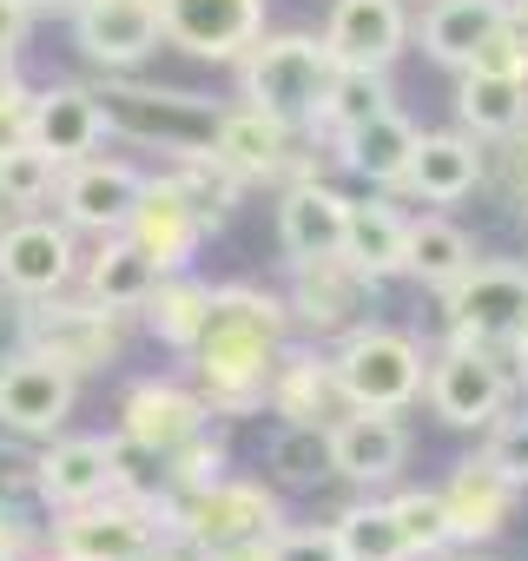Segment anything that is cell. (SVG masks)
Wrapping results in <instances>:
<instances>
[{
  "label": "cell",
  "mask_w": 528,
  "mask_h": 561,
  "mask_svg": "<svg viewBox=\"0 0 528 561\" xmlns=\"http://www.w3.org/2000/svg\"><path fill=\"white\" fill-rule=\"evenodd\" d=\"M508 21V0H429V14H423V54L436 67H469L475 47Z\"/></svg>",
  "instance_id": "cell-29"
},
{
  "label": "cell",
  "mask_w": 528,
  "mask_h": 561,
  "mask_svg": "<svg viewBox=\"0 0 528 561\" xmlns=\"http://www.w3.org/2000/svg\"><path fill=\"white\" fill-rule=\"evenodd\" d=\"M41 561H60V554H41Z\"/></svg>",
  "instance_id": "cell-52"
},
{
  "label": "cell",
  "mask_w": 528,
  "mask_h": 561,
  "mask_svg": "<svg viewBox=\"0 0 528 561\" xmlns=\"http://www.w3.org/2000/svg\"><path fill=\"white\" fill-rule=\"evenodd\" d=\"M21 548H27V535H21V522H14V515H0V561H27Z\"/></svg>",
  "instance_id": "cell-46"
},
{
  "label": "cell",
  "mask_w": 528,
  "mask_h": 561,
  "mask_svg": "<svg viewBox=\"0 0 528 561\" xmlns=\"http://www.w3.org/2000/svg\"><path fill=\"white\" fill-rule=\"evenodd\" d=\"M152 561H211V548H205L192 528L165 522V528H159V541H152Z\"/></svg>",
  "instance_id": "cell-43"
},
{
  "label": "cell",
  "mask_w": 528,
  "mask_h": 561,
  "mask_svg": "<svg viewBox=\"0 0 528 561\" xmlns=\"http://www.w3.org/2000/svg\"><path fill=\"white\" fill-rule=\"evenodd\" d=\"M331 528H337L344 561H416L410 554V535H403V522H397L390 502H351Z\"/></svg>",
  "instance_id": "cell-34"
},
{
  "label": "cell",
  "mask_w": 528,
  "mask_h": 561,
  "mask_svg": "<svg viewBox=\"0 0 528 561\" xmlns=\"http://www.w3.org/2000/svg\"><path fill=\"white\" fill-rule=\"evenodd\" d=\"M390 508H397V522H403L416 561L456 548V535H449V508H443V489H403V495H390Z\"/></svg>",
  "instance_id": "cell-37"
},
{
  "label": "cell",
  "mask_w": 528,
  "mask_h": 561,
  "mask_svg": "<svg viewBox=\"0 0 528 561\" xmlns=\"http://www.w3.org/2000/svg\"><path fill=\"white\" fill-rule=\"evenodd\" d=\"M370 285H377V277L357 271L344 251H337V257H305L285 305H291V318H305L311 331H357V311H364Z\"/></svg>",
  "instance_id": "cell-24"
},
{
  "label": "cell",
  "mask_w": 528,
  "mask_h": 561,
  "mask_svg": "<svg viewBox=\"0 0 528 561\" xmlns=\"http://www.w3.org/2000/svg\"><path fill=\"white\" fill-rule=\"evenodd\" d=\"M344 225H351V198L324 179H291L285 198H278V238L291 251V264L305 257H337L344 251Z\"/></svg>",
  "instance_id": "cell-25"
},
{
  "label": "cell",
  "mask_w": 528,
  "mask_h": 561,
  "mask_svg": "<svg viewBox=\"0 0 528 561\" xmlns=\"http://www.w3.org/2000/svg\"><path fill=\"white\" fill-rule=\"evenodd\" d=\"M0 67H14V54H0Z\"/></svg>",
  "instance_id": "cell-50"
},
{
  "label": "cell",
  "mask_w": 528,
  "mask_h": 561,
  "mask_svg": "<svg viewBox=\"0 0 528 561\" xmlns=\"http://www.w3.org/2000/svg\"><path fill=\"white\" fill-rule=\"evenodd\" d=\"M80 277V251H73V225L67 218H41L21 211L0 225V291H14L21 305L54 298Z\"/></svg>",
  "instance_id": "cell-9"
},
{
  "label": "cell",
  "mask_w": 528,
  "mask_h": 561,
  "mask_svg": "<svg viewBox=\"0 0 528 561\" xmlns=\"http://www.w3.org/2000/svg\"><path fill=\"white\" fill-rule=\"evenodd\" d=\"M179 528H192L205 548H231V541H272L285 528V515H278V495L264 489V482L218 476L211 489H198V495L179 502Z\"/></svg>",
  "instance_id": "cell-15"
},
{
  "label": "cell",
  "mask_w": 528,
  "mask_h": 561,
  "mask_svg": "<svg viewBox=\"0 0 528 561\" xmlns=\"http://www.w3.org/2000/svg\"><path fill=\"white\" fill-rule=\"evenodd\" d=\"M27 126H34V87L14 67H0V152L27 146Z\"/></svg>",
  "instance_id": "cell-39"
},
{
  "label": "cell",
  "mask_w": 528,
  "mask_h": 561,
  "mask_svg": "<svg viewBox=\"0 0 528 561\" xmlns=\"http://www.w3.org/2000/svg\"><path fill=\"white\" fill-rule=\"evenodd\" d=\"M165 476H172L179 502H185V495H198V489H211V482L225 476V443H218L211 430H198L179 456H165Z\"/></svg>",
  "instance_id": "cell-38"
},
{
  "label": "cell",
  "mask_w": 528,
  "mask_h": 561,
  "mask_svg": "<svg viewBox=\"0 0 528 561\" xmlns=\"http://www.w3.org/2000/svg\"><path fill=\"white\" fill-rule=\"evenodd\" d=\"M285 331H291V305L257 291V285H218L211 291V318L192 344V370H198V397L211 416H251L264 410L272 370L285 357Z\"/></svg>",
  "instance_id": "cell-1"
},
{
  "label": "cell",
  "mask_w": 528,
  "mask_h": 561,
  "mask_svg": "<svg viewBox=\"0 0 528 561\" xmlns=\"http://www.w3.org/2000/svg\"><path fill=\"white\" fill-rule=\"evenodd\" d=\"M331 80H337V54L324 34H257L238 60L244 100L264 106L272 119H285V126H298V133H318Z\"/></svg>",
  "instance_id": "cell-2"
},
{
  "label": "cell",
  "mask_w": 528,
  "mask_h": 561,
  "mask_svg": "<svg viewBox=\"0 0 528 561\" xmlns=\"http://www.w3.org/2000/svg\"><path fill=\"white\" fill-rule=\"evenodd\" d=\"M508 357L502 351H482V344H443L429 357V377H423V397L429 410L449 423V430H489L508 397H515V370H502Z\"/></svg>",
  "instance_id": "cell-7"
},
{
  "label": "cell",
  "mask_w": 528,
  "mask_h": 561,
  "mask_svg": "<svg viewBox=\"0 0 528 561\" xmlns=\"http://www.w3.org/2000/svg\"><path fill=\"white\" fill-rule=\"evenodd\" d=\"M80 0H27V14H73Z\"/></svg>",
  "instance_id": "cell-48"
},
{
  "label": "cell",
  "mask_w": 528,
  "mask_h": 561,
  "mask_svg": "<svg viewBox=\"0 0 528 561\" xmlns=\"http://www.w3.org/2000/svg\"><path fill=\"white\" fill-rule=\"evenodd\" d=\"M60 172H67V165H60L54 152H41L34 139L14 146V152H0V205H8V218L54 205V198H60Z\"/></svg>",
  "instance_id": "cell-35"
},
{
  "label": "cell",
  "mask_w": 528,
  "mask_h": 561,
  "mask_svg": "<svg viewBox=\"0 0 528 561\" xmlns=\"http://www.w3.org/2000/svg\"><path fill=\"white\" fill-rule=\"evenodd\" d=\"M139 561H152V554H139Z\"/></svg>",
  "instance_id": "cell-53"
},
{
  "label": "cell",
  "mask_w": 528,
  "mask_h": 561,
  "mask_svg": "<svg viewBox=\"0 0 528 561\" xmlns=\"http://www.w3.org/2000/svg\"><path fill=\"white\" fill-rule=\"evenodd\" d=\"M469 264H475V238H469L462 225H449L443 211L410 218V271H403V277H416V285H429V291L443 298Z\"/></svg>",
  "instance_id": "cell-32"
},
{
  "label": "cell",
  "mask_w": 528,
  "mask_h": 561,
  "mask_svg": "<svg viewBox=\"0 0 528 561\" xmlns=\"http://www.w3.org/2000/svg\"><path fill=\"white\" fill-rule=\"evenodd\" d=\"M211 561H272V541H231V548H211Z\"/></svg>",
  "instance_id": "cell-45"
},
{
  "label": "cell",
  "mask_w": 528,
  "mask_h": 561,
  "mask_svg": "<svg viewBox=\"0 0 528 561\" xmlns=\"http://www.w3.org/2000/svg\"><path fill=\"white\" fill-rule=\"evenodd\" d=\"M272 561H344V548H337V528H278Z\"/></svg>",
  "instance_id": "cell-42"
},
{
  "label": "cell",
  "mask_w": 528,
  "mask_h": 561,
  "mask_svg": "<svg viewBox=\"0 0 528 561\" xmlns=\"http://www.w3.org/2000/svg\"><path fill=\"white\" fill-rule=\"evenodd\" d=\"M515 495H521V482H515L489 449H482V456H469V462H456V469H449V482H443L449 535H456L462 548L495 541V535L508 528V515H515Z\"/></svg>",
  "instance_id": "cell-19"
},
{
  "label": "cell",
  "mask_w": 528,
  "mask_h": 561,
  "mask_svg": "<svg viewBox=\"0 0 528 561\" xmlns=\"http://www.w3.org/2000/svg\"><path fill=\"white\" fill-rule=\"evenodd\" d=\"M179 522V508H165L159 495L146 489H113L100 502H80V508H60L54 522V554L60 561H139L152 554L159 528Z\"/></svg>",
  "instance_id": "cell-3"
},
{
  "label": "cell",
  "mask_w": 528,
  "mask_h": 561,
  "mask_svg": "<svg viewBox=\"0 0 528 561\" xmlns=\"http://www.w3.org/2000/svg\"><path fill=\"white\" fill-rule=\"evenodd\" d=\"M331 364H337V390H344L351 410H397V416L423 397V377H429L423 344L403 337V331H383V324L344 331Z\"/></svg>",
  "instance_id": "cell-4"
},
{
  "label": "cell",
  "mask_w": 528,
  "mask_h": 561,
  "mask_svg": "<svg viewBox=\"0 0 528 561\" xmlns=\"http://www.w3.org/2000/svg\"><path fill=\"white\" fill-rule=\"evenodd\" d=\"M383 106H390V73H377V67H337V80L324 93V113H318V133L324 139L331 133H351V126L377 119Z\"/></svg>",
  "instance_id": "cell-36"
},
{
  "label": "cell",
  "mask_w": 528,
  "mask_h": 561,
  "mask_svg": "<svg viewBox=\"0 0 528 561\" xmlns=\"http://www.w3.org/2000/svg\"><path fill=\"white\" fill-rule=\"evenodd\" d=\"M126 436H54L34 462V489L41 502L60 515V508H80V502H100L126 482Z\"/></svg>",
  "instance_id": "cell-12"
},
{
  "label": "cell",
  "mask_w": 528,
  "mask_h": 561,
  "mask_svg": "<svg viewBox=\"0 0 528 561\" xmlns=\"http://www.w3.org/2000/svg\"><path fill=\"white\" fill-rule=\"evenodd\" d=\"M324 449H331V476L377 489L397 482V469L410 462V430L397 423V410H344L324 430Z\"/></svg>",
  "instance_id": "cell-18"
},
{
  "label": "cell",
  "mask_w": 528,
  "mask_h": 561,
  "mask_svg": "<svg viewBox=\"0 0 528 561\" xmlns=\"http://www.w3.org/2000/svg\"><path fill=\"white\" fill-rule=\"evenodd\" d=\"M100 106H106V133H126V139L159 146V152H172V159L211 152L218 113H225V106H211V100H198V93L139 87V80H113V87H100Z\"/></svg>",
  "instance_id": "cell-5"
},
{
  "label": "cell",
  "mask_w": 528,
  "mask_h": 561,
  "mask_svg": "<svg viewBox=\"0 0 528 561\" xmlns=\"http://www.w3.org/2000/svg\"><path fill=\"white\" fill-rule=\"evenodd\" d=\"M324 41H331L337 67L390 73V60L410 47V8H403V0H331Z\"/></svg>",
  "instance_id": "cell-20"
},
{
  "label": "cell",
  "mask_w": 528,
  "mask_h": 561,
  "mask_svg": "<svg viewBox=\"0 0 528 561\" xmlns=\"http://www.w3.org/2000/svg\"><path fill=\"white\" fill-rule=\"evenodd\" d=\"M443 324L456 344H482V351L508 357V344L528 331V264L475 257L443 291Z\"/></svg>",
  "instance_id": "cell-6"
},
{
  "label": "cell",
  "mask_w": 528,
  "mask_h": 561,
  "mask_svg": "<svg viewBox=\"0 0 528 561\" xmlns=\"http://www.w3.org/2000/svg\"><path fill=\"white\" fill-rule=\"evenodd\" d=\"M462 73H502V80H528V41L502 21L482 47H475V60L462 67Z\"/></svg>",
  "instance_id": "cell-40"
},
{
  "label": "cell",
  "mask_w": 528,
  "mask_h": 561,
  "mask_svg": "<svg viewBox=\"0 0 528 561\" xmlns=\"http://www.w3.org/2000/svg\"><path fill=\"white\" fill-rule=\"evenodd\" d=\"M456 119L475 139H508L528 126V80H502V73H462L456 87Z\"/></svg>",
  "instance_id": "cell-31"
},
{
  "label": "cell",
  "mask_w": 528,
  "mask_h": 561,
  "mask_svg": "<svg viewBox=\"0 0 528 561\" xmlns=\"http://www.w3.org/2000/svg\"><path fill=\"white\" fill-rule=\"evenodd\" d=\"M73 41L100 73H133L159 54V0H80L73 8Z\"/></svg>",
  "instance_id": "cell-13"
},
{
  "label": "cell",
  "mask_w": 528,
  "mask_h": 561,
  "mask_svg": "<svg viewBox=\"0 0 528 561\" xmlns=\"http://www.w3.org/2000/svg\"><path fill=\"white\" fill-rule=\"evenodd\" d=\"M27 0H0V54H21V41H27Z\"/></svg>",
  "instance_id": "cell-44"
},
{
  "label": "cell",
  "mask_w": 528,
  "mask_h": 561,
  "mask_svg": "<svg viewBox=\"0 0 528 561\" xmlns=\"http://www.w3.org/2000/svg\"><path fill=\"white\" fill-rule=\"evenodd\" d=\"M344 257L357 271H370L377 285L383 277L410 271V218L390 198H351V225H344Z\"/></svg>",
  "instance_id": "cell-28"
},
{
  "label": "cell",
  "mask_w": 528,
  "mask_h": 561,
  "mask_svg": "<svg viewBox=\"0 0 528 561\" xmlns=\"http://www.w3.org/2000/svg\"><path fill=\"white\" fill-rule=\"evenodd\" d=\"M508 27H515V34L528 41V0H508Z\"/></svg>",
  "instance_id": "cell-49"
},
{
  "label": "cell",
  "mask_w": 528,
  "mask_h": 561,
  "mask_svg": "<svg viewBox=\"0 0 528 561\" xmlns=\"http://www.w3.org/2000/svg\"><path fill=\"white\" fill-rule=\"evenodd\" d=\"M21 337H27V351L54 357L60 370L93 377V370H106V364L119 357V311H106L100 298H67V291H54V298H34V305H27Z\"/></svg>",
  "instance_id": "cell-8"
},
{
  "label": "cell",
  "mask_w": 528,
  "mask_h": 561,
  "mask_svg": "<svg viewBox=\"0 0 528 561\" xmlns=\"http://www.w3.org/2000/svg\"><path fill=\"white\" fill-rule=\"evenodd\" d=\"M139 192H146V172H139L133 159H100V152H87V159H73V165L60 172V198H54V205H60V218H67L73 231L113 238V231L133 225Z\"/></svg>",
  "instance_id": "cell-11"
},
{
  "label": "cell",
  "mask_w": 528,
  "mask_h": 561,
  "mask_svg": "<svg viewBox=\"0 0 528 561\" xmlns=\"http://www.w3.org/2000/svg\"><path fill=\"white\" fill-rule=\"evenodd\" d=\"M87 298H100L106 311H146V298L159 291V264L126 238V231H113V238H100V251L87 257Z\"/></svg>",
  "instance_id": "cell-30"
},
{
  "label": "cell",
  "mask_w": 528,
  "mask_h": 561,
  "mask_svg": "<svg viewBox=\"0 0 528 561\" xmlns=\"http://www.w3.org/2000/svg\"><path fill=\"white\" fill-rule=\"evenodd\" d=\"M205 211H198V198L179 185V172H159V179H146V192H139V205H133V225H126V238L159 264V271H185L192 257H198V238H205Z\"/></svg>",
  "instance_id": "cell-16"
},
{
  "label": "cell",
  "mask_w": 528,
  "mask_h": 561,
  "mask_svg": "<svg viewBox=\"0 0 528 561\" xmlns=\"http://www.w3.org/2000/svg\"><path fill=\"white\" fill-rule=\"evenodd\" d=\"M416 146H423V133H416L397 106H383L377 119H364V126H351V133H331L337 165L357 172V179H370V185H403Z\"/></svg>",
  "instance_id": "cell-26"
},
{
  "label": "cell",
  "mask_w": 528,
  "mask_h": 561,
  "mask_svg": "<svg viewBox=\"0 0 528 561\" xmlns=\"http://www.w3.org/2000/svg\"><path fill=\"white\" fill-rule=\"evenodd\" d=\"M0 225H8V205H0Z\"/></svg>",
  "instance_id": "cell-51"
},
{
  "label": "cell",
  "mask_w": 528,
  "mask_h": 561,
  "mask_svg": "<svg viewBox=\"0 0 528 561\" xmlns=\"http://www.w3.org/2000/svg\"><path fill=\"white\" fill-rule=\"evenodd\" d=\"M482 172H489V159H482L475 133H423L403 192H416L423 205H456V198H469L482 185Z\"/></svg>",
  "instance_id": "cell-27"
},
{
  "label": "cell",
  "mask_w": 528,
  "mask_h": 561,
  "mask_svg": "<svg viewBox=\"0 0 528 561\" xmlns=\"http://www.w3.org/2000/svg\"><path fill=\"white\" fill-rule=\"evenodd\" d=\"M139 318H146V331H152L159 344L192 351L198 331H205V318H211V285H198V277H185V271H165V277H159V291L146 298Z\"/></svg>",
  "instance_id": "cell-33"
},
{
  "label": "cell",
  "mask_w": 528,
  "mask_h": 561,
  "mask_svg": "<svg viewBox=\"0 0 528 561\" xmlns=\"http://www.w3.org/2000/svg\"><path fill=\"white\" fill-rule=\"evenodd\" d=\"M159 27L192 60H244L264 34V0H159Z\"/></svg>",
  "instance_id": "cell-14"
},
{
  "label": "cell",
  "mask_w": 528,
  "mask_h": 561,
  "mask_svg": "<svg viewBox=\"0 0 528 561\" xmlns=\"http://www.w3.org/2000/svg\"><path fill=\"white\" fill-rule=\"evenodd\" d=\"M291 139H298V126H285V119H272L264 106L244 100V106L218 113L211 159L231 165L244 185H251V179H285V172H291Z\"/></svg>",
  "instance_id": "cell-23"
},
{
  "label": "cell",
  "mask_w": 528,
  "mask_h": 561,
  "mask_svg": "<svg viewBox=\"0 0 528 561\" xmlns=\"http://www.w3.org/2000/svg\"><path fill=\"white\" fill-rule=\"evenodd\" d=\"M205 416H211V410H205L198 390L152 377V383H133V390H126V403H119V436H126V449L165 462V456H179L198 430H211Z\"/></svg>",
  "instance_id": "cell-17"
},
{
  "label": "cell",
  "mask_w": 528,
  "mask_h": 561,
  "mask_svg": "<svg viewBox=\"0 0 528 561\" xmlns=\"http://www.w3.org/2000/svg\"><path fill=\"white\" fill-rule=\"evenodd\" d=\"M80 403V377L41 351H14L0 364V430L14 436H60Z\"/></svg>",
  "instance_id": "cell-10"
},
{
  "label": "cell",
  "mask_w": 528,
  "mask_h": 561,
  "mask_svg": "<svg viewBox=\"0 0 528 561\" xmlns=\"http://www.w3.org/2000/svg\"><path fill=\"white\" fill-rule=\"evenodd\" d=\"M27 139H34L41 152H54L60 165L100 152V139H106V106H100V93H93V87H73V80L34 87V126H27Z\"/></svg>",
  "instance_id": "cell-22"
},
{
  "label": "cell",
  "mask_w": 528,
  "mask_h": 561,
  "mask_svg": "<svg viewBox=\"0 0 528 561\" xmlns=\"http://www.w3.org/2000/svg\"><path fill=\"white\" fill-rule=\"evenodd\" d=\"M489 456H495L521 489H528V410H515V416L502 410V416L489 423Z\"/></svg>",
  "instance_id": "cell-41"
},
{
  "label": "cell",
  "mask_w": 528,
  "mask_h": 561,
  "mask_svg": "<svg viewBox=\"0 0 528 561\" xmlns=\"http://www.w3.org/2000/svg\"><path fill=\"white\" fill-rule=\"evenodd\" d=\"M508 364H515V377H521V383H528V331H521V337H515V344H508Z\"/></svg>",
  "instance_id": "cell-47"
},
{
  "label": "cell",
  "mask_w": 528,
  "mask_h": 561,
  "mask_svg": "<svg viewBox=\"0 0 528 561\" xmlns=\"http://www.w3.org/2000/svg\"><path fill=\"white\" fill-rule=\"evenodd\" d=\"M264 410L285 416V430H331L351 403L337 390V364L318 351H285L272 370V390H264Z\"/></svg>",
  "instance_id": "cell-21"
}]
</instances>
